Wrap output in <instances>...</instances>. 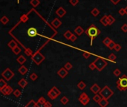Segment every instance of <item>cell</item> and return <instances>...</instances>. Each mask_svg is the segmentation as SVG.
Masks as SVG:
<instances>
[{
    "label": "cell",
    "instance_id": "1",
    "mask_svg": "<svg viewBox=\"0 0 127 107\" xmlns=\"http://www.w3.org/2000/svg\"><path fill=\"white\" fill-rule=\"evenodd\" d=\"M85 33L87 34V36H88L90 39H91V45H92L93 44V40L94 39H95L98 35L100 34V33H101V31H100V30L97 28V27H96L95 25H91L89 28L87 29L85 31Z\"/></svg>",
    "mask_w": 127,
    "mask_h": 107
},
{
    "label": "cell",
    "instance_id": "2",
    "mask_svg": "<svg viewBox=\"0 0 127 107\" xmlns=\"http://www.w3.org/2000/svg\"><path fill=\"white\" fill-rule=\"evenodd\" d=\"M117 88L120 91H126L127 89V76L123 75L121 77H120L117 81Z\"/></svg>",
    "mask_w": 127,
    "mask_h": 107
},
{
    "label": "cell",
    "instance_id": "3",
    "mask_svg": "<svg viewBox=\"0 0 127 107\" xmlns=\"http://www.w3.org/2000/svg\"><path fill=\"white\" fill-rule=\"evenodd\" d=\"M94 63L95 64L96 69L98 70V71H102L105 67L108 65L107 61H106L103 58L100 57H97L95 59V61H94Z\"/></svg>",
    "mask_w": 127,
    "mask_h": 107
},
{
    "label": "cell",
    "instance_id": "4",
    "mask_svg": "<svg viewBox=\"0 0 127 107\" xmlns=\"http://www.w3.org/2000/svg\"><path fill=\"white\" fill-rule=\"evenodd\" d=\"M100 95H101L103 98L106 99H109L113 95H114V91L109 88L108 86H105L103 89H101L100 91L99 92Z\"/></svg>",
    "mask_w": 127,
    "mask_h": 107
},
{
    "label": "cell",
    "instance_id": "5",
    "mask_svg": "<svg viewBox=\"0 0 127 107\" xmlns=\"http://www.w3.org/2000/svg\"><path fill=\"white\" fill-rule=\"evenodd\" d=\"M31 59L33 61V63H34L37 65H39L44 61V59L45 58L44 55H42L39 51H37L35 54H33L31 56Z\"/></svg>",
    "mask_w": 127,
    "mask_h": 107
},
{
    "label": "cell",
    "instance_id": "6",
    "mask_svg": "<svg viewBox=\"0 0 127 107\" xmlns=\"http://www.w3.org/2000/svg\"><path fill=\"white\" fill-rule=\"evenodd\" d=\"M61 91H59V89H57V87L53 86L52 88L48 91V96L51 100H55L56 98L58 97L59 95H60Z\"/></svg>",
    "mask_w": 127,
    "mask_h": 107
},
{
    "label": "cell",
    "instance_id": "7",
    "mask_svg": "<svg viewBox=\"0 0 127 107\" xmlns=\"http://www.w3.org/2000/svg\"><path fill=\"white\" fill-rule=\"evenodd\" d=\"M14 73L13 71H12L9 68L6 69L2 73V76L3 78H5V80L6 81H10V80L14 77Z\"/></svg>",
    "mask_w": 127,
    "mask_h": 107
},
{
    "label": "cell",
    "instance_id": "8",
    "mask_svg": "<svg viewBox=\"0 0 127 107\" xmlns=\"http://www.w3.org/2000/svg\"><path fill=\"white\" fill-rule=\"evenodd\" d=\"M78 100L81 103L82 105L83 106H86L88 104L90 101V98L89 97V96L87 95V94L85 92H83L82 93L81 95H79V98H78Z\"/></svg>",
    "mask_w": 127,
    "mask_h": 107
},
{
    "label": "cell",
    "instance_id": "9",
    "mask_svg": "<svg viewBox=\"0 0 127 107\" xmlns=\"http://www.w3.org/2000/svg\"><path fill=\"white\" fill-rule=\"evenodd\" d=\"M0 92H1L3 95H9L12 92H13V89H12V87H11L10 86H7L5 88H3L2 89H0Z\"/></svg>",
    "mask_w": 127,
    "mask_h": 107
},
{
    "label": "cell",
    "instance_id": "10",
    "mask_svg": "<svg viewBox=\"0 0 127 107\" xmlns=\"http://www.w3.org/2000/svg\"><path fill=\"white\" fill-rule=\"evenodd\" d=\"M57 75L59 76V77H61L62 79H63L69 75V71L63 67V68H61L57 71Z\"/></svg>",
    "mask_w": 127,
    "mask_h": 107
},
{
    "label": "cell",
    "instance_id": "11",
    "mask_svg": "<svg viewBox=\"0 0 127 107\" xmlns=\"http://www.w3.org/2000/svg\"><path fill=\"white\" fill-rule=\"evenodd\" d=\"M27 33H28V35L31 37H34L37 36V30L35 28H28Z\"/></svg>",
    "mask_w": 127,
    "mask_h": 107
},
{
    "label": "cell",
    "instance_id": "12",
    "mask_svg": "<svg viewBox=\"0 0 127 107\" xmlns=\"http://www.w3.org/2000/svg\"><path fill=\"white\" fill-rule=\"evenodd\" d=\"M46 101H47V100L43 97H39V100L37 101V107H45Z\"/></svg>",
    "mask_w": 127,
    "mask_h": 107
},
{
    "label": "cell",
    "instance_id": "13",
    "mask_svg": "<svg viewBox=\"0 0 127 107\" xmlns=\"http://www.w3.org/2000/svg\"><path fill=\"white\" fill-rule=\"evenodd\" d=\"M90 89H91V91L95 94V95H97V94H98L100 91V90H101V89H100V87L97 84V83H95L94 84L91 88H90Z\"/></svg>",
    "mask_w": 127,
    "mask_h": 107
},
{
    "label": "cell",
    "instance_id": "14",
    "mask_svg": "<svg viewBox=\"0 0 127 107\" xmlns=\"http://www.w3.org/2000/svg\"><path fill=\"white\" fill-rule=\"evenodd\" d=\"M66 13V11L64 10V8H63V7H60V8H59L57 11H56V14L59 16V17H63L64 16V15Z\"/></svg>",
    "mask_w": 127,
    "mask_h": 107
},
{
    "label": "cell",
    "instance_id": "15",
    "mask_svg": "<svg viewBox=\"0 0 127 107\" xmlns=\"http://www.w3.org/2000/svg\"><path fill=\"white\" fill-rule=\"evenodd\" d=\"M51 25H52L53 27H54L55 28H58L59 27L62 25V22L60 21L59 19L56 18V19H53V21L51 22Z\"/></svg>",
    "mask_w": 127,
    "mask_h": 107
},
{
    "label": "cell",
    "instance_id": "16",
    "mask_svg": "<svg viewBox=\"0 0 127 107\" xmlns=\"http://www.w3.org/2000/svg\"><path fill=\"white\" fill-rule=\"evenodd\" d=\"M109 103L108 99H106V98H102L101 100H100V101L98 103V104L100 107H106L109 105Z\"/></svg>",
    "mask_w": 127,
    "mask_h": 107
},
{
    "label": "cell",
    "instance_id": "17",
    "mask_svg": "<svg viewBox=\"0 0 127 107\" xmlns=\"http://www.w3.org/2000/svg\"><path fill=\"white\" fill-rule=\"evenodd\" d=\"M28 81L25 80V79H24V78H22L21 80H19V81L18 82V84H19V86L21 87L22 89H25V87L28 86Z\"/></svg>",
    "mask_w": 127,
    "mask_h": 107
},
{
    "label": "cell",
    "instance_id": "18",
    "mask_svg": "<svg viewBox=\"0 0 127 107\" xmlns=\"http://www.w3.org/2000/svg\"><path fill=\"white\" fill-rule=\"evenodd\" d=\"M100 22H101V24H103L104 26H107L109 25V19H108V16H103L101 19H100Z\"/></svg>",
    "mask_w": 127,
    "mask_h": 107
},
{
    "label": "cell",
    "instance_id": "19",
    "mask_svg": "<svg viewBox=\"0 0 127 107\" xmlns=\"http://www.w3.org/2000/svg\"><path fill=\"white\" fill-rule=\"evenodd\" d=\"M18 71H19V72L20 74H21L22 75H26L27 72L28 71V69H27L25 65H22V66L20 67V68L18 69Z\"/></svg>",
    "mask_w": 127,
    "mask_h": 107
},
{
    "label": "cell",
    "instance_id": "20",
    "mask_svg": "<svg viewBox=\"0 0 127 107\" xmlns=\"http://www.w3.org/2000/svg\"><path fill=\"white\" fill-rule=\"evenodd\" d=\"M83 32H84V30L82 28V27H80V26H77L74 29V33L77 36H80L81 34H83Z\"/></svg>",
    "mask_w": 127,
    "mask_h": 107
},
{
    "label": "cell",
    "instance_id": "21",
    "mask_svg": "<svg viewBox=\"0 0 127 107\" xmlns=\"http://www.w3.org/2000/svg\"><path fill=\"white\" fill-rule=\"evenodd\" d=\"M26 58L24 57V56H22V55H20L17 59H16V61H17V63H19L20 65H23L25 62H26Z\"/></svg>",
    "mask_w": 127,
    "mask_h": 107
},
{
    "label": "cell",
    "instance_id": "22",
    "mask_svg": "<svg viewBox=\"0 0 127 107\" xmlns=\"http://www.w3.org/2000/svg\"><path fill=\"white\" fill-rule=\"evenodd\" d=\"M25 107H37V102L33 100H31L25 106Z\"/></svg>",
    "mask_w": 127,
    "mask_h": 107
},
{
    "label": "cell",
    "instance_id": "23",
    "mask_svg": "<svg viewBox=\"0 0 127 107\" xmlns=\"http://www.w3.org/2000/svg\"><path fill=\"white\" fill-rule=\"evenodd\" d=\"M8 46L13 50V48H16V47L18 46V45H17V43L14 41V40H11V41L8 43Z\"/></svg>",
    "mask_w": 127,
    "mask_h": 107
},
{
    "label": "cell",
    "instance_id": "24",
    "mask_svg": "<svg viewBox=\"0 0 127 107\" xmlns=\"http://www.w3.org/2000/svg\"><path fill=\"white\" fill-rule=\"evenodd\" d=\"M77 87L80 90H83L86 87V83L83 81H79L77 84Z\"/></svg>",
    "mask_w": 127,
    "mask_h": 107
},
{
    "label": "cell",
    "instance_id": "25",
    "mask_svg": "<svg viewBox=\"0 0 127 107\" xmlns=\"http://www.w3.org/2000/svg\"><path fill=\"white\" fill-rule=\"evenodd\" d=\"M103 97H101V95H100V94H97V95H95V96L93 97V100L94 101L97 102V103L100 101V100H101Z\"/></svg>",
    "mask_w": 127,
    "mask_h": 107
},
{
    "label": "cell",
    "instance_id": "26",
    "mask_svg": "<svg viewBox=\"0 0 127 107\" xmlns=\"http://www.w3.org/2000/svg\"><path fill=\"white\" fill-rule=\"evenodd\" d=\"M72 34H73V33H72L70 31H65V33L63 34V36H64V37H65L66 39H69V40H70V39H71Z\"/></svg>",
    "mask_w": 127,
    "mask_h": 107
},
{
    "label": "cell",
    "instance_id": "27",
    "mask_svg": "<svg viewBox=\"0 0 127 107\" xmlns=\"http://www.w3.org/2000/svg\"><path fill=\"white\" fill-rule=\"evenodd\" d=\"M60 102H61L62 104H63V105H66L67 103L69 102V98L67 97L63 96L61 99H60Z\"/></svg>",
    "mask_w": 127,
    "mask_h": 107
},
{
    "label": "cell",
    "instance_id": "28",
    "mask_svg": "<svg viewBox=\"0 0 127 107\" xmlns=\"http://www.w3.org/2000/svg\"><path fill=\"white\" fill-rule=\"evenodd\" d=\"M7 83L5 80H4L2 78L0 79V89H2L3 88H5V86H7Z\"/></svg>",
    "mask_w": 127,
    "mask_h": 107
},
{
    "label": "cell",
    "instance_id": "29",
    "mask_svg": "<svg viewBox=\"0 0 127 107\" xmlns=\"http://www.w3.org/2000/svg\"><path fill=\"white\" fill-rule=\"evenodd\" d=\"M112 41V40L109 38V37H106L103 40V43L105 45H106V46H108L109 44H110V43Z\"/></svg>",
    "mask_w": 127,
    "mask_h": 107
},
{
    "label": "cell",
    "instance_id": "30",
    "mask_svg": "<svg viewBox=\"0 0 127 107\" xmlns=\"http://www.w3.org/2000/svg\"><path fill=\"white\" fill-rule=\"evenodd\" d=\"M1 22L3 24V25H6V24H8V22H9V19L6 16H2V18L1 19Z\"/></svg>",
    "mask_w": 127,
    "mask_h": 107
},
{
    "label": "cell",
    "instance_id": "31",
    "mask_svg": "<svg viewBox=\"0 0 127 107\" xmlns=\"http://www.w3.org/2000/svg\"><path fill=\"white\" fill-rule=\"evenodd\" d=\"M12 51H13V53H14V54L18 55L19 54L20 52H21V51H22V50H21V48H19V46H16V48H13Z\"/></svg>",
    "mask_w": 127,
    "mask_h": 107
},
{
    "label": "cell",
    "instance_id": "32",
    "mask_svg": "<svg viewBox=\"0 0 127 107\" xmlns=\"http://www.w3.org/2000/svg\"><path fill=\"white\" fill-rule=\"evenodd\" d=\"M91 14L94 16H97L98 15H99V13H100V11H99V10L97 9V8H94L91 11Z\"/></svg>",
    "mask_w": 127,
    "mask_h": 107
},
{
    "label": "cell",
    "instance_id": "33",
    "mask_svg": "<svg viewBox=\"0 0 127 107\" xmlns=\"http://www.w3.org/2000/svg\"><path fill=\"white\" fill-rule=\"evenodd\" d=\"M108 19H109V25H112L114 22H115V19L111 15H109L108 16Z\"/></svg>",
    "mask_w": 127,
    "mask_h": 107
},
{
    "label": "cell",
    "instance_id": "34",
    "mask_svg": "<svg viewBox=\"0 0 127 107\" xmlns=\"http://www.w3.org/2000/svg\"><path fill=\"white\" fill-rule=\"evenodd\" d=\"M39 3H40L39 0H31V5L33 7H35V8L39 5Z\"/></svg>",
    "mask_w": 127,
    "mask_h": 107
},
{
    "label": "cell",
    "instance_id": "35",
    "mask_svg": "<svg viewBox=\"0 0 127 107\" xmlns=\"http://www.w3.org/2000/svg\"><path fill=\"white\" fill-rule=\"evenodd\" d=\"M13 95H14L16 97H19L20 96L22 95V92L20 91L19 89L14 90V91H13Z\"/></svg>",
    "mask_w": 127,
    "mask_h": 107
},
{
    "label": "cell",
    "instance_id": "36",
    "mask_svg": "<svg viewBox=\"0 0 127 107\" xmlns=\"http://www.w3.org/2000/svg\"><path fill=\"white\" fill-rule=\"evenodd\" d=\"M72 64L71 63H69V62H68V63H66L65 64V65H64V68L67 70V71H69V70H71V69H72Z\"/></svg>",
    "mask_w": 127,
    "mask_h": 107
},
{
    "label": "cell",
    "instance_id": "37",
    "mask_svg": "<svg viewBox=\"0 0 127 107\" xmlns=\"http://www.w3.org/2000/svg\"><path fill=\"white\" fill-rule=\"evenodd\" d=\"M30 78H31V80H32V81H36V80H37V78H38V75H37L36 73L33 72L30 75Z\"/></svg>",
    "mask_w": 127,
    "mask_h": 107
},
{
    "label": "cell",
    "instance_id": "38",
    "mask_svg": "<svg viewBox=\"0 0 127 107\" xmlns=\"http://www.w3.org/2000/svg\"><path fill=\"white\" fill-rule=\"evenodd\" d=\"M108 59H110L111 61H115V60L117 59V57L115 56V54L112 53V54H109V56L108 57Z\"/></svg>",
    "mask_w": 127,
    "mask_h": 107
},
{
    "label": "cell",
    "instance_id": "39",
    "mask_svg": "<svg viewBox=\"0 0 127 107\" xmlns=\"http://www.w3.org/2000/svg\"><path fill=\"white\" fill-rule=\"evenodd\" d=\"M20 19H21V21L22 22H26L28 20V16H27L26 14H24L21 16V18H20Z\"/></svg>",
    "mask_w": 127,
    "mask_h": 107
},
{
    "label": "cell",
    "instance_id": "40",
    "mask_svg": "<svg viewBox=\"0 0 127 107\" xmlns=\"http://www.w3.org/2000/svg\"><path fill=\"white\" fill-rule=\"evenodd\" d=\"M115 45H116V43H115L114 42L113 40H112V41L110 43V44H109L108 46H107V47H108V48H109L110 50H113L114 48H115Z\"/></svg>",
    "mask_w": 127,
    "mask_h": 107
},
{
    "label": "cell",
    "instance_id": "41",
    "mask_svg": "<svg viewBox=\"0 0 127 107\" xmlns=\"http://www.w3.org/2000/svg\"><path fill=\"white\" fill-rule=\"evenodd\" d=\"M113 74H114V75H115V77H119L120 75V74H121V71H120V69H116L115 71H113Z\"/></svg>",
    "mask_w": 127,
    "mask_h": 107
},
{
    "label": "cell",
    "instance_id": "42",
    "mask_svg": "<svg viewBox=\"0 0 127 107\" xmlns=\"http://www.w3.org/2000/svg\"><path fill=\"white\" fill-rule=\"evenodd\" d=\"M83 56L85 59H88L89 58V57L91 56V54L89 52H87V51H83Z\"/></svg>",
    "mask_w": 127,
    "mask_h": 107
},
{
    "label": "cell",
    "instance_id": "43",
    "mask_svg": "<svg viewBox=\"0 0 127 107\" xmlns=\"http://www.w3.org/2000/svg\"><path fill=\"white\" fill-rule=\"evenodd\" d=\"M89 68L91 70H95V69H96V65H95V63H94V62H92V63H91L89 64Z\"/></svg>",
    "mask_w": 127,
    "mask_h": 107
},
{
    "label": "cell",
    "instance_id": "44",
    "mask_svg": "<svg viewBox=\"0 0 127 107\" xmlns=\"http://www.w3.org/2000/svg\"><path fill=\"white\" fill-rule=\"evenodd\" d=\"M69 2L73 5V6H75L78 4L79 2V0H69Z\"/></svg>",
    "mask_w": 127,
    "mask_h": 107
},
{
    "label": "cell",
    "instance_id": "45",
    "mask_svg": "<svg viewBox=\"0 0 127 107\" xmlns=\"http://www.w3.org/2000/svg\"><path fill=\"white\" fill-rule=\"evenodd\" d=\"M114 49H115L116 51H119L121 50V45L116 43V45H115V48H114Z\"/></svg>",
    "mask_w": 127,
    "mask_h": 107
},
{
    "label": "cell",
    "instance_id": "46",
    "mask_svg": "<svg viewBox=\"0 0 127 107\" xmlns=\"http://www.w3.org/2000/svg\"><path fill=\"white\" fill-rule=\"evenodd\" d=\"M121 30L125 33L127 32V24H124L121 26Z\"/></svg>",
    "mask_w": 127,
    "mask_h": 107
},
{
    "label": "cell",
    "instance_id": "47",
    "mask_svg": "<svg viewBox=\"0 0 127 107\" xmlns=\"http://www.w3.org/2000/svg\"><path fill=\"white\" fill-rule=\"evenodd\" d=\"M119 13L121 16H123L124 14H126V12H125V9L124 8H120L119 10Z\"/></svg>",
    "mask_w": 127,
    "mask_h": 107
},
{
    "label": "cell",
    "instance_id": "48",
    "mask_svg": "<svg viewBox=\"0 0 127 107\" xmlns=\"http://www.w3.org/2000/svg\"><path fill=\"white\" fill-rule=\"evenodd\" d=\"M77 39V36H76V35H74V34H72V36H71V37L70 40H71V42H74Z\"/></svg>",
    "mask_w": 127,
    "mask_h": 107
},
{
    "label": "cell",
    "instance_id": "49",
    "mask_svg": "<svg viewBox=\"0 0 127 107\" xmlns=\"http://www.w3.org/2000/svg\"><path fill=\"white\" fill-rule=\"evenodd\" d=\"M45 107H52V104L48 102V101H46L45 103Z\"/></svg>",
    "mask_w": 127,
    "mask_h": 107
},
{
    "label": "cell",
    "instance_id": "50",
    "mask_svg": "<svg viewBox=\"0 0 127 107\" xmlns=\"http://www.w3.org/2000/svg\"><path fill=\"white\" fill-rule=\"evenodd\" d=\"M110 1H111L114 5H117V4L120 1V0H110Z\"/></svg>",
    "mask_w": 127,
    "mask_h": 107
},
{
    "label": "cell",
    "instance_id": "51",
    "mask_svg": "<svg viewBox=\"0 0 127 107\" xmlns=\"http://www.w3.org/2000/svg\"><path fill=\"white\" fill-rule=\"evenodd\" d=\"M124 9H125V12H126V14H127V6L126 7V8H125Z\"/></svg>",
    "mask_w": 127,
    "mask_h": 107
},
{
    "label": "cell",
    "instance_id": "52",
    "mask_svg": "<svg viewBox=\"0 0 127 107\" xmlns=\"http://www.w3.org/2000/svg\"><path fill=\"white\" fill-rule=\"evenodd\" d=\"M17 2H18V3L19 2V0H17Z\"/></svg>",
    "mask_w": 127,
    "mask_h": 107
}]
</instances>
